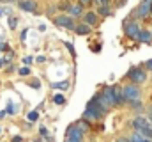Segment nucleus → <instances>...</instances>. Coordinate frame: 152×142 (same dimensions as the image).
I'll return each mask as SVG.
<instances>
[{"label":"nucleus","mask_w":152,"mask_h":142,"mask_svg":"<svg viewBox=\"0 0 152 142\" xmlns=\"http://www.w3.org/2000/svg\"><path fill=\"white\" fill-rule=\"evenodd\" d=\"M4 62H5V59H2V61H0V66H2V64H4Z\"/></svg>","instance_id":"36"},{"label":"nucleus","mask_w":152,"mask_h":142,"mask_svg":"<svg viewBox=\"0 0 152 142\" xmlns=\"http://www.w3.org/2000/svg\"><path fill=\"white\" fill-rule=\"evenodd\" d=\"M41 135H42V137H48V132H46L44 128H41Z\"/></svg>","instance_id":"29"},{"label":"nucleus","mask_w":152,"mask_h":142,"mask_svg":"<svg viewBox=\"0 0 152 142\" xmlns=\"http://www.w3.org/2000/svg\"><path fill=\"white\" fill-rule=\"evenodd\" d=\"M118 142H122V141H118Z\"/></svg>","instance_id":"39"},{"label":"nucleus","mask_w":152,"mask_h":142,"mask_svg":"<svg viewBox=\"0 0 152 142\" xmlns=\"http://www.w3.org/2000/svg\"><path fill=\"white\" fill-rule=\"evenodd\" d=\"M78 126H80V128H81V130L85 132V130L88 128V123H87V119H83V121H80V123H78Z\"/></svg>","instance_id":"19"},{"label":"nucleus","mask_w":152,"mask_h":142,"mask_svg":"<svg viewBox=\"0 0 152 142\" xmlns=\"http://www.w3.org/2000/svg\"><path fill=\"white\" fill-rule=\"evenodd\" d=\"M103 98H104V101L108 103L110 106H113L117 105V98H115V91H113V87L110 85V87H106L104 91H103V94H101Z\"/></svg>","instance_id":"3"},{"label":"nucleus","mask_w":152,"mask_h":142,"mask_svg":"<svg viewBox=\"0 0 152 142\" xmlns=\"http://www.w3.org/2000/svg\"><path fill=\"white\" fill-rule=\"evenodd\" d=\"M55 25L66 27V29H75V21L69 16H58V18H55Z\"/></svg>","instance_id":"6"},{"label":"nucleus","mask_w":152,"mask_h":142,"mask_svg":"<svg viewBox=\"0 0 152 142\" xmlns=\"http://www.w3.org/2000/svg\"><path fill=\"white\" fill-rule=\"evenodd\" d=\"M97 2H101V5H106V4H108L110 0H97Z\"/></svg>","instance_id":"32"},{"label":"nucleus","mask_w":152,"mask_h":142,"mask_svg":"<svg viewBox=\"0 0 152 142\" xmlns=\"http://www.w3.org/2000/svg\"><path fill=\"white\" fill-rule=\"evenodd\" d=\"M12 142H21V137H14V139H12Z\"/></svg>","instance_id":"33"},{"label":"nucleus","mask_w":152,"mask_h":142,"mask_svg":"<svg viewBox=\"0 0 152 142\" xmlns=\"http://www.w3.org/2000/svg\"><path fill=\"white\" fill-rule=\"evenodd\" d=\"M147 117L152 121V106H149V108H147Z\"/></svg>","instance_id":"26"},{"label":"nucleus","mask_w":152,"mask_h":142,"mask_svg":"<svg viewBox=\"0 0 152 142\" xmlns=\"http://www.w3.org/2000/svg\"><path fill=\"white\" fill-rule=\"evenodd\" d=\"M81 135H83V130L76 124V126H71L67 130V139H73V141H81Z\"/></svg>","instance_id":"8"},{"label":"nucleus","mask_w":152,"mask_h":142,"mask_svg":"<svg viewBox=\"0 0 152 142\" xmlns=\"http://www.w3.org/2000/svg\"><path fill=\"white\" fill-rule=\"evenodd\" d=\"M147 70H152V59L151 61H147Z\"/></svg>","instance_id":"30"},{"label":"nucleus","mask_w":152,"mask_h":142,"mask_svg":"<svg viewBox=\"0 0 152 142\" xmlns=\"http://www.w3.org/2000/svg\"><path fill=\"white\" fill-rule=\"evenodd\" d=\"M34 89H39V80H32V84H30Z\"/></svg>","instance_id":"24"},{"label":"nucleus","mask_w":152,"mask_h":142,"mask_svg":"<svg viewBox=\"0 0 152 142\" xmlns=\"http://www.w3.org/2000/svg\"><path fill=\"white\" fill-rule=\"evenodd\" d=\"M140 27H138V23H127L126 25V36L127 37H133V39H138V36H140Z\"/></svg>","instance_id":"5"},{"label":"nucleus","mask_w":152,"mask_h":142,"mask_svg":"<svg viewBox=\"0 0 152 142\" xmlns=\"http://www.w3.org/2000/svg\"><path fill=\"white\" fill-rule=\"evenodd\" d=\"M7 114H14V106H12V103H9V106H7Z\"/></svg>","instance_id":"23"},{"label":"nucleus","mask_w":152,"mask_h":142,"mask_svg":"<svg viewBox=\"0 0 152 142\" xmlns=\"http://www.w3.org/2000/svg\"><path fill=\"white\" fill-rule=\"evenodd\" d=\"M69 13H71L73 16H80V14H81V4H80V5H73V7L69 9Z\"/></svg>","instance_id":"16"},{"label":"nucleus","mask_w":152,"mask_h":142,"mask_svg":"<svg viewBox=\"0 0 152 142\" xmlns=\"http://www.w3.org/2000/svg\"><path fill=\"white\" fill-rule=\"evenodd\" d=\"M129 78H131L133 82H136V84H142V82H145V80H147V75H145V71L134 68V70L129 71Z\"/></svg>","instance_id":"4"},{"label":"nucleus","mask_w":152,"mask_h":142,"mask_svg":"<svg viewBox=\"0 0 152 142\" xmlns=\"http://www.w3.org/2000/svg\"><path fill=\"white\" fill-rule=\"evenodd\" d=\"M140 98V91L136 85H126L124 87V100L126 101H136Z\"/></svg>","instance_id":"2"},{"label":"nucleus","mask_w":152,"mask_h":142,"mask_svg":"<svg viewBox=\"0 0 152 142\" xmlns=\"http://www.w3.org/2000/svg\"><path fill=\"white\" fill-rule=\"evenodd\" d=\"M122 142H127V141H122Z\"/></svg>","instance_id":"38"},{"label":"nucleus","mask_w":152,"mask_h":142,"mask_svg":"<svg viewBox=\"0 0 152 142\" xmlns=\"http://www.w3.org/2000/svg\"><path fill=\"white\" fill-rule=\"evenodd\" d=\"M16 23H18V21H16V18H11V20H9V25H11L12 29L16 27Z\"/></svg>","instance_id":"22"},{"label":"nucleus","mask_w":152,"mask_h":142,"mask_svg":"<svg viewBox=\"0 0 152 142\" xmlns=\"http://www.w3.org/2000/svg\"><path fill=\"white\" fill-rule=\"evenodd\" d=\"M28 73H30V70H28V68H21V70H20V75H21V76H27Z\"/></svg>","instance_id":"21"},{"label":"nucleus","mask_w":152,"mask_h":142,"mask_svg":"<svg viewBox=\"0 0 152 142\" xmlns=\"http://www.w3.org/2000/svg\"><path fill=\"white\" fill-rule=\"evenodd\" d=\"M90 2H92V0H80V4H81V5H88Z\"/></svg>","instance_id":"28"},{"label":"nucleus","mask_w":152,"mask_h":142,"mask_svg":"<svg viewBox=\"0 0 152 142\" xmlns=\"http://www.w3.org/2000/svg\"><path fill=\"white\" fill-rule=\"evenodd\" d=\"M5 114H7V112H0V117H4V115H5Z\"/></svg>","instance_id":"35"},{"label":"nucleus","mask_w":152,"mask_h":142,"mask_svg":"<svg viewBox=\"0 0 152 142\" xmlns=\"http://www.w3.org/2000/svg\"><path fill=\"white\" fill-rule=\"evenodd\" d=\"M2 2H14V0H2Z\"/></svg>","instance_id":"37"},{"label":"nucleus","mask_w":152,"mask_h":142,"mask_svg":"<svg viewBox=\"0 0 152 142\" xmlns=\"http://www.w3.org/2000/svg\"><path fill=\"white\" fill-rule=\"evenodd\" d=\"M66 46H67V48H69V52L75 55V48H73V44H71V43H66Z\"/></svg>","instance_id":"25"},{"label":"nucleus","mask_w":152,"mask_h":142,"mask_svg":"<svg viewBox=\"0 0 152 142\" xmlns=\"http://www.w3.org/2000/svg\"><path fill=\"white\" fill-rule=\"evenodd\" d=\"M147 124H149V123H147V119H145V117H136V119L133 121V126H134L138 132H140L142 128H145Z\"/></svg>","instance_id":"10"},{"label":"nucleus","mask_w":152,"mask_h":142,"mask_svg":"<svg viewBox=\"0 0 152 142\" xmlns=\"http://www.w3.org/2000/svg\"><path fill=\"white\" fill-rule=\"evenodd\" d=\"M66 142H80V141H73V139H67Z\"/></svg>","instance_id":"34"},{"label":"nucleus","mask_w":152,"mask_h":142,"mask_svg":"<svg viewBox=\"0 0 152 142\" xmlns=\"http://www.w3.org/2000/svg\"><path fill=\"white\" fill-rule=\"evenodd\" d=\"M151 11H152V0H143V2L140 4V7H138V16L145 18Z\"/></svg>","instance_id":"7"},{"label":"nucleus","mask_w":152,"mask_h":142,"mask_svg":"<svg viewBox=\"0 0 152 142\" xmlns=\"http://www.w3.org/2000/svg\"><path fill=\"white\" fill-rule=\"evenodd\" d=\"M151 39H152V34L149 30H142L140 36H138V41L140 43H151Z\"/></svg>","instance_id":"11"},{"label":"nucleus","mask_w":152,"mask_h":142,"mask_svg":"<svg viewBox=\"0 0 152 142\" xmlns=\"http://www.w3.org/2000/svg\"><path fill=\"white\" fill-rule=\"evenodd\" d=\"M37 117H39L37 110H32V112L28 114V121H37Z\"/></svg>","instance_id":"18"},{"label":"nucleus","mask_w":152,"mask_h":142,"mask_svg":"<svg viewBox=\"0 0 152 142\" xmlns=\"http://www.w3.org/2000/svg\"><path fill=\"white\" fill-rule=\"evenodd\" d=\"M51 87H55V89H67L69 87V82H57V84H51Z\"/></svg>","instance_id":"15"},{"label":"nucleus","mask_w":152,"mask_h":142,"mask_svg":"<svg viewBox=\"0 0 152 142\" xmlns=\"http://www.w3.org/2000/svg\"><path fill=\"white\" fill-rule=\"evenodd\" d=\"M53 101H55L57 105H64V103H66V98H64L62 94H57V96L53 98Z\"/></svg>","instance_id":"17"},{"label":"nucleus","mask_w":152,"mask_h":142,"mask_svg":"<svg viewBox=\"0 0 152 142\" xmlns=\"http://www.w3.org/2000/svg\"><path fill=\"white\" fill-rule=\"evenodd\" d=\"M110 13V9L106 7V5H101V9H99V14H103V16H106Z\"/></svg>","instance_id":"20"},{"label":"nucleus","mask_w":152,"mask_h":142,"mask_svg":"<svg viewBox=\"0 0 152 142\" xmlns=\"http://www.w3.org/2000/svg\"><path fill=\"white\" fill-rule=\"evenodd\" d=\"M0 50H7V44H4V43H0Z\"/></svg>","instance_id":"31"},{"label":"nucleus","mask_w":152,"mask_h":142,"mask_svg":"<svg viewBox=\"0 0 152 142\" xmlns=\"http://www.w3.org/2000/svg\"><path fill=\"white\" fill-rule=\"evenodd\" d=\"M106 112V108L101 105V101L97 100V96H94L90 100V103L87 105V110H85V119H90V121H96L99 117H103V114Z\"/></svg>","instance_id":"1"},{"label":"nucleus","mask_w":152,"mask_h":142,"mask_svg":"<svg viewBox=\"0 0 152 142\" xmlns=\"http://www.w3.org/2000/svg\"><path fill=\"white\" fill-rule=\"evenodd\" d=\"M96 20H97V18H96V14H94V13H87V14H85V21H87L88 25H94V23H96Z\"/></svg>","instance_id":"14"},{"label":"nucleus","mask_w":152,"mask_h":142,"mask_svg":"<svg viewBox=\"0 0 152 142\" xmlns=\"http://www.w3.org/2000/svg\"><path fill=\"white\" fill-rule=\"evenodd\" d=\"M75 30H76V34L85 36V34H88V32H90V27H88V23H85V25H78Z\"/></svg>","instance_id":"12"},{"label":"nucleus","mask_w":152,"mask_h":142,"mask_svg":"<svg viewBox=\"0 0 152 142\" xmlns=\"http://www.w3.org/2000/svg\"><path fill=\"white\" fill-rule=\"evenodd\" d=\"M23 62H25V64H30V62H32V57H25Z\"/></svg>","instance_id":"27"},{"label":"nucleus","mask_w":152,"mask_h":142,"mask_svg":"<svg viewBox=\"0 0 152 142\" xmlns=\"http://www.w3.org/2000/svg\"><path fill=\"white\" fill-rule=\"evenodd\" d=\"M20 7L25 9V11H32V13L37 9V5H36L34 0H21V2H20Z\"/></svg>","instance_id":"9"},{"label":"nucleus","mask_w":152,"mask_h":142,"mask_svg":"<svg viewBox=\"0 0 152 142\" xmlns=\"http://www.w3.org/2000/svg\"><path fill=\"white\" fill-rule=\"evenodd\" d=\"M131 142H151V141H149V139H145V137H143V133L136 132V133H133V137H131Z\"/></svg>","instance_id":"13"}]
</instances>
